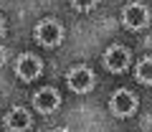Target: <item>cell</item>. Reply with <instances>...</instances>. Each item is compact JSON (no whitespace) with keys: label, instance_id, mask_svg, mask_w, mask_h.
I'll return each instance as SVG.
<instances>
[{"label":"cell","instance_id":"9c48e42d","mask_svg":"<svg viewBox=\"0 0 152 132\" xmlns=\"http://www.w3.org/2000/svg\"><path fill=\"white\" fill-rule=\"evenodd\" d=\"M137 81L152 84V59H142L137 64Z\"/></svg>","mask_w":152,"mask_h":132},{"label":"cell","instance_id":"ba28073f","mask_svg":"<svg viewBox=\"0 0 152 132\" xmlns=\"http://www.w3.org/2000/svg\"><path fill=\"white\" fill-rule=\"evenodd\" d=\"M5 127L10 132H26L28 127H31V114H28L23 107H15V109H10L5 114Z\"/></svg>","mask_w":152,"mask_h":132},{"label":"cell","instance_id":"6da1fadb","mask_svg":"<svg viewBox=\"0 0 152 132\" xmlns=\"http://www.w3.org/2000/svg\"><path fill=\"white\" fill-rule=\"evenodd\" d=\"M122 21H124L127 28L140 31V28H145L147 23H150V10H147L142 3H132V5H127L124 10H122Z\"/></svg>","mask_w":152,"mask_h":132},{"label":"cell","instance_id":"7a4b0ae2","mask_svg":"<svg viewBox=\"0 0 152 132\" xmlns=\"http://www.w3.org/2000/svg\"><path fill=\"white\" fill-rule=\"evenodd\" d=\"M41 69H43V64H41V59L33 56V54H23V56H18V61H15V74L23 81H33V79L41 74Z\"/></svg>","mask_w":152,"mask_h":132},{"label":"cell","instance_id":"8992f818","mask_svg":"<svg viewBox=\"0 0 152 132\" xmlns=\"http://www.w3.org/2000/svg\"><path fill=\"white\" fill-rule=\"evenodd\" d=\"M109 107H112V114H117V117H129L132 112L137 109V97H134L132 92H127V89H119V92L112 97Z\"/></svg>","mask_w":152,"mask_h":132},{"label":"cell","instance_id":"8fae6325","mask_svg":"<svg viewBox=\"0 0 152 132\" xmlns=\"http://www.w3.org/2000/svg\"><path fill=\"white\" fill-rule=\"evenodd\" d=\"M5 33V23H3V18H0V36Z\"/></svg>","mask_w":152,"mask_h":132},{"label":"cell","instance_id":"5b68a950","mask_svg":"<svg viewBox=\"0 0 152 132\" xmlns=\"http://www.w3.org/2000/svg\"><path fill=\"white\" fill-rule=\"evenodd\" d=\"M36 38L43 46H58L61 38H64V31L56 21H41L36 26Z\"/></svg>","mask_w":152,"mask_h":132},{"label":"cell","instance_id":"30bf717a","mask_svg":"<svg viewBox=\"0 0 152 132\" xmlns=\"http://www.w3.org/2000/svg\"><path fill=\"white\" fill-rule=\"evenodd\" d=\"M96 3H99V0H71V5H74L76 10H91Z\"/></svg>","mask_w":152,"mask_h":132},{"label":"cell","instance_id":"7c38bea8","mask_svg":"<svg viewBox=\"0 0 152 132\" xmlns=\"http://www.w3.org/2000/svg\"><path fill=\"white\" fill-rule=\"evenodd\" d=\"M58 132H66V130H58Z\"/></svg>","mask_w":152,"mask_h":132},{"label":"cell","instance_id":"277c9868","mask_svg":"<svg viewBox=\"0 0 152 132\" xmlns=\"http://www.w3.org/2000/svg\"><path fill=\"white\" fill-rule=\"evenodd\" d=\"M66 79H69L71 92H76V94H84V92H89L94 87V74H91L89 66H76V69H71Z\"/></svg>","mask_w":152,"mask_h":132},{"label":"cell","instance_id":"52a82bcc","mask_svg":"<svg viewBox=\"0 0 152 132\" xmlns=\"http://www.w3.org/2000/svg\"><path fill=\"white\" fill-rule=\"evenodd\" d=\"M36 109L38 112H43V114H51L53 109H58V104H61V97H58V92L56 89H51V87H46V89H41V92L36 94Z\"/></svg>","mask_w":152,"mask_h":132},{"label":"cell","instance_id":"3957f363","mask_svg":"<svg viewBox=\"0 0 152 132\" xmlns=\"http://www.w3.org/2000/svg\"><path fill=\"white\" fill-rule=\"evenodd\" d=\"M104 66H107V71L112 74H122L129 66V51L124 48V46H112V48H107V54H104Z\"/></svg>","mask_w":152,"mask_h":132}]
</instances>
